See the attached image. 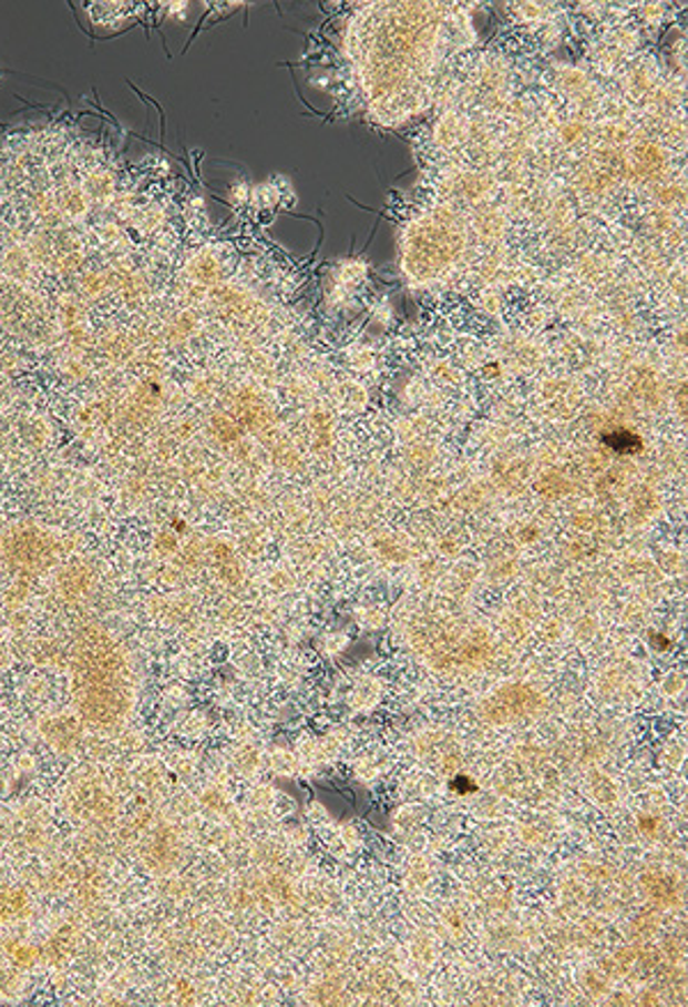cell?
I'll return each instance as SVG.
<instances>
[{"instance_id":"7a4b0ae2","label":"cell","mask_w":688,"mask_h":1007,"mask_svg":"<svg viewBox=\"0 0 688 1007\" xmlns=\"http://www.w3.org/2000/svg\"><path fill=\"white\" fill-rule=\"evenodd\" d=\"M8 955H10L12 964H17V966H32L40 959V950L32 948V946H25V944L8 946Z\"/></svg>"},{"instance_id":"6da1fadb","label":"cell","mask_w":688,"mask_h":1007,"mask_svg":"<svg viewBox=\"0 0 688 1007\" xmlns=\"http://www.w3.org/2000/svg\"><path fill=\"white\" fill-rule=\"evenodd\" d=\"M28 914V895L21 888H10L0 893V925Z\"/></svg>"}]
</instances>
